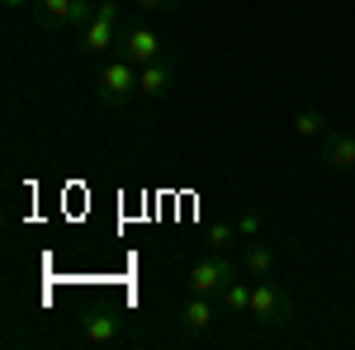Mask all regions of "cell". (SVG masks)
Wrapping results in <instances>:
<instances>
[{
  "label": "cell",
  "instance_id": "52a82bcc",
  "mask_svg": "<svg viewBox=\"0 0 355 350\" xmlns=\"http://www.w3.org/2000/svg\"><path fill=\"white\" fill-rule=\"evenodd\" d=\"M119 53L128 57V62H137V67H147V62H162L166 57V43L157 38V28L133 24V28L119 33Z\"/></svg>",
  "mask_w": 355,
  "mask_h": 350
},
{
  "label": "cell",
  "instance_id": "9a60e30c",
  "mask_svg": "<svg viewBox=\"0 0 355 350\" xmlns=\"http://www.w3.org/2000/svg\"><path fill=\"white\" fill-rule=\"evenodd\" d=\"M209 242L218 246V251L237 246V227H232V222H214V227H209Z\"/></svg>",
  "mask_w": 355,
  "mask_h": 350
},
{
  "label": "cell",
  "instance_id": "5b68a950",
  "mask_svg": "<svg viewBox=\"0 0 355 350\" xmlns=\"http://www.w3.org/2000/svg\"><path fill=\"white\" fill-rule=\"evenodd\" d=\"M237 279V265L227 261V256H204V261H194L190 274H185V284H190V294H209V298H223V289Z\"/></svg>",
  "mask_w": 355,
  "mask_h": 350
},
{
  "label": "cell",
  "instance_id": "e0dca14e",
  "mask_svg": "<svg viewBox=\"0 0 355 350\" xmlns=\"http://www.w3.org/2000/svg\"><path fill=\"white\" fill-rule=\"evenodd\" d=\"M0 5H5V10H28L33 0H0Z\"/></svg>",
  "mask_w": 355,
  "mask_h": 350
},
{
  "label": "cell",
  "instance_id": "6da1fadb",
  "mask_svg": "<svg viewBox=\"0 0 355 350\" xmlns=\"http://www.w3.org/2000/svg\"><path fill=\"white\" fill-rule=\"evenodd\" d=\"M95 100L105 109H123L128 100H137V62H128L123 53L110 57L95 76Z\"/></svg>",
  "mask_w": 355,
  "mask_h": 350
},
{
  "label": "cell",
  "instance_id": "8992f818",
  "mask_svg": "<svg viewBox=\"0 0 355 350\" xmlns=\"http://www.w3.org/2000/svg\"><path fill=\"white\" fill-rule=\"evenodd\" d=\"M318 161L336 170V175H355V133L346 128H327L318 137Z\"/></svg>",
  "mask_w": 355,
  "mask_h": 350
},
{
  "label": "cell",
  "instance_id": "8fae6325",
  "mask_svg": "<svg viewBox=\"0 0 355 350\" xmlns=\"http://www.w3.org/2000/svg\"><path fill=\"white\" fill-rule=\"evenodd\" d=\"M275 265H279V256H275L270 242H242V270L246 274H256V279H266V274H275Z\"/></svg>",
  "mask_w": 355,
  "mask_h": 350
},
{
  "label": "cell",
  "instance_id": "30bf717a",
  "mask_svg": "<svg viewBox=\"0 0 355 350\" xmlns=\"http://www.w3.org/2000/svg\"><path fill=\"white\" fill-rule=\"evenodd\" d=\"M180 322H185V331H190V336H204L209 326L218 322V298H209V294H190V303L180 308Z\"/></svg>",
  "mask_w": 355,
  "mask_h": 350
},
{
  "label": "cell",
  "instance_id": "2e32d148",
  "mask_svg": "<svg viewBox=\"0 0 355 350\" xmlns=\"http://www.w3.org/2000/svg\"><path fill=\"white\" fill-rule=\"evenodd\" d=\"M137 10H166V5H171V0H133Z\"/></svg>",
  "mask_w": 355,
  "mask_h": 350
},
{
  "label": "cell",
  "instance_id": "9c48e42d",
  "mask_svg": "<svg viewBox=\"0 0 355 350\" xmlns=\"http://www.w3.org/2000/svg\"><path fill=\"white\" fill-rule=\"evenodd\" d=\"M171 85H175V67H171L166 57H162V62L137 67V95H142V100H166Z\"/></svg>",
  "mask_w": 355,
  "mask_h": 350
},
{
  "label": "cell",
  "instance_id": "3957f363",
  "mask_svg": "<svg viewBox=\"0 0 355 350\" xmlns=\"http://www.w3.org/2000/svg\"><path fill=\"white\" fill-rule=\"evenodd\" d=\"M95 15L90 0H33V24L43 33H67V28H81Z\"/></svg>",
  "mask_w": 355,
  "mask_h": 350
},
{
  "label": "cell",
  "instance_id": "7a4b0ae2",
  "mask_svg": "<svg viewBox=\"0 0 355 350\" xmlns=\"http://www.w3.org/2000/svg\"><path fill=\"white\" fill-rule=\"evenodd\" d=\"M246 313L256 317V326L279 331V326H289V317H294V298L284 294V284H275V274H266V279L251 284V308Z\"/></svg>",
  "mask_w": 355,
  "mask_h": 350
},
{
  "label": "cell",
  "instance_id": "277c9868",
  "mask_svg": "<svg viewBox=\"0 0 355 350\" xmlns=\"http://www.w3.org/2000/svg\"><path fill=\"white\" fill-rule=\"evenodd\" d=\"M110 48H119V5L114 0H100L95 15L81 24V53L100 57V53H110Z\"/></svg>",
  "mask_w": 355,
  "mask_h": 350
},
{
  "label": "cell",
  "instance_id": "4fadbf2b",
  "mask_svg": "<svg viewBox=\"0 0 355 350\" xmlns=\"http://www.w3.org/2000/svg\"><path fill=\"white\" fill-rule=\"evenodd\" d=\"M246 308H251V284L246 279H232L223 289V313H246Z\"/></svg>",
  "mask_w": 355,
  "mask_h": 350
},
{
  "label": "cell",
  "instance_id": "ba28073f",
  "mask_svg": "<svg viewBox=\"0 0 355 350\" xmlns=\"http://www.w3.org/2000/svg\"><path fill=\"white\" fill-rule=\"evenodd\" d=\"M128 336H133V326L123 322L119 313H90V317H81V341H90V346H119Z\"/></svg>",
  "mask_w": 355,
  "mask_h": 350
},
{
  "label": "cell",
  "instance_id": "5bb4252c",
  "mask_svg": "<svg viewBox=\"0 0 355 350\" xmlns=\"http://www.w3.org/2000/svg\"><path fill=\"white\" fill-rule=\"evenodd\" d=\"M232 227H237V242H256V237L266 232V218L246 209V213H237V222H232Z\"/></svg>",
  "mask_w": 355,
  "mask_h": 350
},
{
  "label": "cell",
  "instance_id": "7c38bea8",
  "mask_svg": "<svg viewBox=\"0 0 355 350\" xmlns=\"http://www.w3.org/2000/svg\"><path fill=\"white\" fill-rule=\"evenodd\" d=\"M327 128L331 123L318 114V109H299V114H294V137H322Z\"/></svg>",
  "mask_w": 355,
  "mask_h": 350
}]
</instances>
